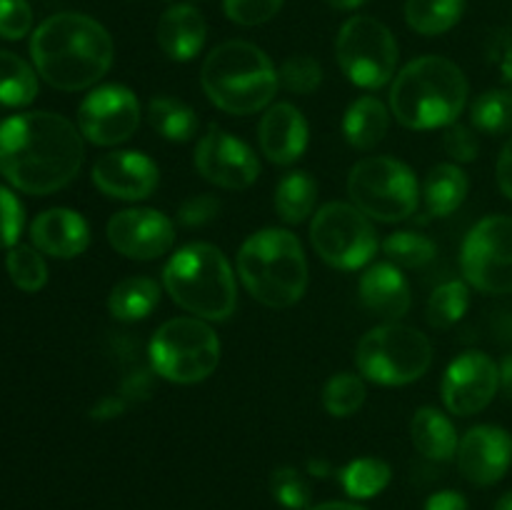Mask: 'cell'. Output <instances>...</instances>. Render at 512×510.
<instances>
[{
    "mask_svg": "<svg viewBox=\"0 0 512 510\" xmlns=\"http://www.w3.org/2000/svg\"><path fill=\"white\" fill-rule=\"evenodd\" d=\"M333 10H358L360 5H365L368 0H325Z\"/></svg>",
    "mask_w": 512,
    "mask_h": 510,
    "instance_id": "f907efd6",
    "label": "cell"
},
{
    "mask_svg": "<svg viewBox=\"0 0 512 510\" xmlns=\"http://www.w3.org/2000/svg\"><path fill=\"white\" fill-rule=\"evenodd\" d=\"M335 55L350 83L365 90H380L393 80L400 53L388 25L370 15H353L340 28Z\"/></svg>",
    "mask_w": 512,
    "mask_h": 510,
    "instance_id": "30bf717a",
    "label": "cell"
},
{
    "mask_svg": "<svg viewBox=\"0 0 512 510\" xmlns=\"http://www.w3.org/2000/svg\"><path fill=\"white\" fill-rule=\"evenodd\" d=\"M410 435H413V445L418 448L420 455L428 460H453L458 453V433H455L453 420L438 408H420L410 420Z\"/></svg>",
    "mask_w": 512,
    "mask_h": 510,
    "instance_id": "603a6c76",
    "label": "cell"
},
{
    "mask_svg": "<svg viewBox=\"0 0 512 510\" xmlns=\"http://www.w3.org/2000/svg\"><path fill=\"white\" fill-rule=\"evenodd\" d=\"M458 468L473 485L488 488L503 480L512 463V438L498 425H475L458 443Z\"/></svg>",
    "mask_w": 512,
    "mask_h": 510,
    "instance_id": "e0dca14e",
    "label": "cell"
},
{
    "mask_svg": "<svg viewBox=\"0 0 512 510\" xmlns=\"http://www.w3.org/2000/svg\"><path fill=\"white\" fill-rule=\"evenodd\" d=\"M493 510H512V490H510V493H505L503 498H500L498 503H495Z\"/></svg>",
    "mask_w": 512,
    "mask_h": 510,
    "instance_id": "f5cc1de1",
    "label": "cell"
},
{
    "mask_svg": "<svg viewBox=\"0 0 512 510\" xmlns=\"http://www.w3.org/2000/svg\"><path fill=\"white\" fill-rule=\"evenodd\" d=\"M148 355L155 375L193 385L218 368L220 340L203 318H173L155 330Z\"/></svg>",
    "mask_w": 512,
    "mask_h": 510,
    "instance_id": "52a82bcc",
    "label": "cell"
},
{
    "mask_svg": "<svg viewBox=\"0 0 512 510\" xmlns=\"http://www.w3.org/2000/svg\"><path fill=\"white\" fill-rule=\"evenodd\" d=\"M348 195L355 208L380 223H400L410 218L420 200L413 170L385 155L363 158L350 168Z\"/></svg>",
    "mask_w": 512,
    "mask_h": 510,
    "instance_id": "9c48e42d",
    "label": "cell"
},
{
    "mask_svg": "<svg viewBox=\"0 0 512 510\" xmlns=\"http://www.w3.org/2000/svg\"><path fill=\"white\" fill-rule=\"evenodd\" d=\"M108 243L130 260H155L173 248V220L153 208L120 210L108 220Z\"/></svg>",
    "mask_w": 512,
    "mask_h": 510,
    "instance_id": "2e32d148",
    "label": "cell"
},
{
    "mask_svg": "<svg viewBox=\"0 0 512 510\" xmlns=\"http://www.w3.org/2000/svg\"><path fill=\"white\" fill-rule=\"evenodd\" d=\"M468 103V78L443 55H423L405 65L390 88V110L410 130H435L458 123Z\"/></svg>",
    "mask_w": 512,
    "mask_h": 510,
    "instance_id": "3957f363",
    "label": "cell"
},
{
    "mask_svg": "<svg viewBox=\"0 0 512 510\" xmlns=\"http://www.w3.org/2000/svg\"><path fill=\"white\" fill-rule=\"evenodd\" d=\"M383 253L398 268H423L435 258L438 248L425 235L413 233V230H398V233L385 238Z\"/></svg>",
    "mask_w": 512,
    "mask_h": 510,
    "instance_id": "e575fe53",
    "label": "cell"
},
{
    "mask_svg": "<svg viewBox=\"0 0 512 510\" xmlns=\"http://www.w3.org/2000/svg\"><path fill=\"white\" fill-rule=\"evenodd\" d=\"M163 285L175 305L203 320H228L238 305L235 275L223 250L190 243L175 250L163 268Z\"/></svg>",
    "mask_w": 512,
    "mask_h": 510,
    "instance_id": "8992f818",
    "label": "cell"
},
{
    "mask_svg": "<svg viewBox=\"0 0 512 510\" xmlns=\"http://www.w3.org/2000/svg\"><path fill=\"white\" fill-rule=\"evenodd\" d=\"M498 185L503 195L512 200V138L503 145L498 158Z\"/></svg>",
    "mask_w": 512,
    "mask_h": 510,
    "instance_id": "bcb514c9",
    "label": "cell"
},
{
    "mask_svg": "<svg viewBox=\"0 0 512 510\" xmlns=\"http://www.w3.org/2000/svg\"><path fill=\"white\" fill-rule=\"evenodd\" d=\"M270 493L288 510H305L310 505V498H313L308 480L303 478L300 470L290 468V465L273 470V475H270Z\"/></svg>",
    "mask_w": 512,
    "mask_h": 510,
    "instance_id": "74e56055",
    "label": "cell"
},
{
    "mask_svg": "<svg viewBox=\"0 0 512 510\" xmlns=\"http://www.w3.org/2000/svg\"><path fill=\"white\" fill-rule=\"evenodd\" d=\"M470 308V290L463 280H448L438 285L428 300V323L433 328H453L455 323L463 320V315Z\"/></svg>",
    "mask_w": 512,
    "mask_h": 510,
    "instance_id": "d6a6232c",
    "label": "cell"
},
{
    "mask_svg": "<svg viewBox=\"0 0 512 510\" xmlns=\"http://www.w3.org/2000/svg\"><path fill=\"white\" fill-rule=\"evenodd\" d=\"M360 303L375 313L378 318L385 320H400L408 315L410 305H413V295H410V285L405 275L400 273L398 265L375 263L363 273L358 285Z\"/></svg>",
    "mask_w": 512,
    "mask_h": 510,
    "instance_id": "44dd1931",
    "label": "cell"
},
{
    "mask_svg": "<svg viewBox=\"0 0 512 510\" xmlns=\"http://www.w3.org/2000/svg\"><path fill=\"white\" fill-rule=\"evenodd\" d=\"M10 280L25 293H38L48 283V265H45L43 253L30 245H13L5 258Z\"/></svg>",
    "mask_w": 512,
    "mask_h": 510,
    "instance_id": "836d02e7",
    "label": "cell"
},
{
    "mask_svg": "<svg viewBox=\"0 0 512 510\" xmlns=\"http://www.w3.org/2000/svg\"><path fill=\"white\" fill-rule=\"evenodd\" d=\"M160 303V285L155 283L148 275H133V278H125L110 290L108 308L110 315L115 320H123V323H135V320H143L158 308Z\"/></svg>",
    "mask_w": 512,
    "mask_h": 510,
    "instance_id": "484cf974",
    "label": "cell"
},
{
    "mask_svg": "<svg viewBox=\"0 0 512 510\" xmlns=\"http://www.w3.org/2000/svg\"><path fill=\"white\" fill-rule=\"evenodd\" d=\"M460 268L465 280L480 293H512V218L488 215L473 225L463 243Z\"/></svg>",
    "mask_w": 512,
    "mask_h": 510,
    "instance_id": "7c38bea8",
    "label": "cell"
},
{
    "mask_svg": "<svg viewBox=\"0 0 512 510\" xmlns=\"http://www.w3.org/2000/svg\"><path fill=\"white\" fill-rule=\"evenodd\" d=\"M220 213V200L210 193L190 195L188 200H183L178 208V223L185 228H200V225H208L210 220L218 218Z\"/></svg>",
    "mask_w": 512,
    "mask_h": 510,
    "instance_id": "b9f144b4",
    "label": "cell"
},
{
    "mask_svg": "<svg viewBox=\"0 0 512 510\" xmlns=\"http://www.w3.org/2000/svg\"><path fill=\"white\" fill-rule=\"evenodd\" d=\"M345 493L355 500H368L383 493L390 485L393 470L380 458H355L338 473Z\"/></svg>",
    "mask_w": 512,
    "mask_h": 510,
    "instance_id": "4dcf8cb0",
    "label": "cell"
},
{
    "mask_svg": "<svg viewBox=\"0 0 512 510\" xmlns=\"http://www.w3.org/2000/svg\"><path fill=\"white\" fill-rule=\"evenodd\" d=\"M38 95V75L20 55L0 50V105L23 108Z\"/></svg>",
    "mask_w": 512,
    "mask_h": 510,
    "instance_id": "f546056e",
    "label": "cell"
},
{
    "mask_svg": "<svg viewBox=\"0 0 512 510\" xmlns=\"http://www.w3.org/2000/svg\"><path fill=\"white\" fill-rule=\"evenodd\" d=\"M365 383L355 373H338L325 383L323 405L335 418H350L365 403Z\"/></svg>",
    "mask_w": 512,
    "mask_h": 510,
    "instance_id": "d590c367",
    "label": "cell"
},
{
    "mask_svg": "<svg viewBox=\"0 0 512 510\" xmlns=\"http://www.w3.org/2000/svg\"><path fill=\"white\" fill-rule=\"evenodd\" d=\"M465 0H405V20L420 35H443L460 23Z\"/></svg>",
    "mask_w": 512,
    "mask_h": 510,
    "instance_id": "83f0119b",
    "label": "cell"
},
{
    "mask_svg": "<svg viewBox=\"0 0 512 510\" xmlns=\"http://www.w3.org/2000/svg\"><path fill=\"white\" fill-rule=\"evenodd\" d=\"M125 405H128V400H125L120 393H118V395H108V398H103V400H100V403L93 408V418H98V420L115 418V415L123 413Z\"/></svg>",
    "mask_w": 512,
    "mask_h": 510,
    "instance_id": "7dc6e473",
    "label": "cell"
},
{
    "mask_svg": "<svg viewBox=\"0 0 512 510\" xmlns=\"http://www.w3.org/2000/svg\"><path fill=\"white\" fill-rule=\"evenodd\" d=\"M425 510H468V500L458 490H438L425 500Z\"/></svg>",
    "mask_w": 512,
    "mask_h": 510,
    "instance_id": "f6af8a7d",
    "label": "cell"
},
{
    "mask_svg": "<svg viewBox=\"0 0 512 510\" xmlns=\"http://www.w3.org/2000/svg\"><path fill=\"white\" fill-rule=\"evenodd\" d=\"M195 168L208 183L223 190L250 188L260 175L253 148L218 125H210L195 145Z\"/></svg>",
    "mask_w": 512,
    "mask_h": 510,
    "instance_id": "5bb4252c",
    "label": "cell"
},
{
    "mask_svg": "<svg viewBox=\"0 0 512 510\" xmlns=\"http://www.w3.org/2000/svg\"><path fill=\"white\" fill-rule=\"evenodd\" d=\"M223 8L233 23L255 28L273 20L283 8V0H223Z\"/></svg>",
    "mask_w": 512,
    "mask_h": 510,
    "instance_id": "f35d334b",
    "label": "cell"
},
{
    "mask_svg": "<svg viewBox=\"0 0 512 510\" xmlns=\"http://www.w3.org/2000/svg\"><path fill=\"white\" fill-rule=\"evenodd\" d=\"M388 128L390 113L375 95H363L345 110L343 133L355 150H373L388 135Z\"/></svg>",
    "mask_w": 512,
    "mask_h": 510,
    "instance_id": "cb8c5ba5",
    "label": "cell"
},
{
    "mask_svg": "<svg viewBox=\"0 0 512 510\" xmlns=\"http://www.w3.org/2000/svg\"><path fill=\"white\" fill-rule=\"evenodd\" d=\"M308 510H365V508H360V505L355 503H338V500H333V503L315 505V508H308Z\"/></svg>",
    "mask_w": 512,
    "mask_h": 510,
    "instance_id": "816d5d0a",
    "label": "cell"
},
{
    "mask_svg": "<svg viewBox=\"0 0 512 510\" xmlns=\"http://www.w3.org/2000/svg\"><path fill=\"white\" fill-rule=\"evenodd\" d=\"M25 215L20 200L10 193L5 185H0V250L13 248L23 233Z\"/></svg>",
    "mask_w": 512,
    "mask_h": 510,
    "instance_id": "ab89813d",
    "label": "cell"
},
{
    "mask_svg": "<svg viewBox=\"0 0 512 510\" xmlns=\"http://www.w3.org/2000/svg\"><path fill=\"white\" fill-rule=\"evenodd\" d=\"M468 190V175L463 173L458 163L433 165L423 183L425 208L435 218H445L463 205V200L468 198Z\"/></svg>",
    "mask_w": 512,
    "mask_h": 510,
    "instance_id": "d4e9b609",
    "label": "cell"
},
{
    "mask_svg": "<svg viewBox=\"0 0 512 510\" xmlns=\"http://www.w3.org/2000/svg\"><path fill=\"white\" fill-rule=\"evenodd\" d=\"M315 200H318V183L305 170L283 175L275 188V210L290 225L303 223L308 215H313Z\"/></svg>",
    "mask_w": 512,
    "mask_h": 510,
    "instance_id": "4316f807",
    "label": "cell"
},
{
    "mask_svg": "<svg viewBox=\"0 0 512 510\" xmlns=\"http://www.w3.org/2000/svg\"><path fill=\"white\" fill-rule=\"evenodd\" d=\"M150 375L153 373H148V370H135V373L125 375L123 385H120V395H123L128 403L148 398L150 388H153V378H150Z\"/></svg>",
    "mask_w": 512,
    "mask_h": 510,
    "instance_id": "ee69618b",
    "label": "cell"
},
{
    "mask_svg": "<svg viewBox=\"0 0 512 510\" xmlns=\"http://www.w3.org/2000/svg\"><path fill=\"white\" fill-rule=\"evenodd\" d=\"M500 390V368L490 355L480 350H468L458 355L448 365L443 375V393L445 408L453 415L468 418V415L480 413L493 403Z\"/></svg>",
    "mask_w": 512,
    "mask_h": 510,
    "instance_id": "9a60e30c",
    "label": "cell"
},
{
    "mask_svg": "<svg viewBox=\"0 0 512 510\" xmlns=\"http://www.w3.org/2000/svg\"><path fill=\"white\" fill-rule=\"evenodd\" d=\"M310 243L333 268L358 270L373 260L378 235L363 210L350 203H328L313 215Z\"/></svg>",
    "mask_w": 512,
    "mask_h": 510,
    "instance_id": "8fae6325",
    "label": "cell"
},
{
    "mask_svg": "<svg viewBox=\"0 0 512 510\" xmlns=\"http://www.w3.org/2000/svg\"><path fill=\"white\" fill-rule=\"evenodd\" d=\"M30 55L45 83L78 93L108 73L115 45L108 30L90 15L58 13L35 28Z\"/></svg>",
    "mask_w": 512,
    "mask_h": 510,
    "instance_id": "7a4b0ae2",
    "label": "cell"
},
{
    "mask_svg": "<svg viewBox=\"0 0 512 510\" xmlns=\"http://www.w3.org/2000/svg\"><path fill=\"white\" fill-rule=\"evenodd\" d=\"M443 148H445V153L455 160V163H470V160L478 158L480 143L468 125L453 123V125H448V130H445Z\"/></svg>",
    "mask_w": 512,
    "mask_h": 510,
    "instance_id": "7bdbcfd3",
    "label": "cell"
},
{
    "mask_svg": "<svg viewBox=\"0 0 512 510\" xmlns=\"http://www.w3.org/2000/svg\"><path fill=\"white\" fill-rule=\"evenodd\" d=\"M498 368H500V390H503L508 398H512V353L505 355L503 363H500Z\"/></svg>",
    "mask_w": 512,
    "mask_h": 510,
    "instance_id": "c3c4849f",
    "label": "cell"
},
{
    "mask_svg": "<svg viewBox=\"0 0 512 510\" xmlns=\"http://www.w3.org/2000/svg\"><path fill=\"white\" fill-rule=\"evenodd\" d=\"M93 183L103 195L115 200H145L160 183V170L145 153L115 150L100 155L93 165Z\"/></svg>",
    "mask_w": 512,
    "mask_h": 510,
    "instance_id": "ac0fdd59",
    "label": "cell"
},
{
    "mask_svg": "<svg viewBox=\"0 0 512 510\" xmlns=\"http://www.w3.org/2000/svg\"><path fill=\"white\" fill-rule=\"evenodd\" d=\"M200 85L215 108L230 115H250L273 103L280 83L265 50L248 40H225L205 58Z\"/></svg>",
    "mask_w": 512,
    "mask_h": 510,
    "instance_id": "277c9868",
    "label": "cell"
},
{
    "mask_svg": "<svg viewBox=\"0 0 512 510\" xmlns=\"http://www.w3.org/2000/svg\"><path fill=\"white\" fill-rule=\"evenodd\" d=\"M278 83L298 95H310L323 83V68L313 55H290L278 70Z\"/></svg>",
    "mask_w": 512,
    "mask_h": 510,
    "instance_id": "8d00e7d4",
    "label": "cell"
},
{
    "mask_svg": "<svg viewBox=\"0 0 512 510\" xmlns=\"http://www.w3.org/2000/svg\"><path fill=\"white\" fill-rule=\"evenodd\" d=\"M30 240L50 258H78L90 245V228L80 213L70 208H50L30 223Z\"/></svg>",
    "mask_w": 512,
    "mask_h": 510,
    "instance_id": "ffe728a7",
    "label": "cell"
},
{
    "mask_svg": "<svg viewBox=\"0 0 512 510\" xmlns=\"http://www.w3.org/2000/svg\"><path fill=\"white\" fill-rule=\"evenodd\" d=\"M160 50L175 63H188L203 50L208 38V25L203 13L190 3H175L160 15L155 28Z\"/></svg>",
    "mask_w": 512,
    "mask_h": 510,
    "instance_id": "7402d4cb",
    "label": "cell"
},
{
    "mask_svg": "<svg viewBox=\"0 0 512 510\" xmlns=\"http://www.w3.org/2000/svg\"><path fill=\"white\" fill-rule=\"evenodd\" d=\"M500 70H503L505 83H508L510 88H512V43L508 45V48H505L503 60H500Z\"/></svg>",
    "mask_w": 512,
    "mask_h": 510,
    "instance_id": "681fc988",
    "label": "cell"
},
{
    "mask_svg": "<svg viewBox=\"0 0 512 510\" xmlns=\"http://www.w3.org/2000/svg\"><path fill=\"white\" fill-rule=\"evenodd\" d=\"M470 120L488 135L512 133V88L485 90L470 108Z\"/></svg>",
    "mask_w": 512,
    "mask_h": 510,
    "instance_id": "1f68e13d",
    "label": "cell"
},
{
    "mask_svg": "<svg viewBox=\"0 0 512 510\" xmlns=\"http://www.w3.org/2000/svg\"><path fill=\"white\" fill-rule=\"evenodd\" d=\"M140 125L138 95L125 85H100L78 108V128L93 145L125 143Z\"/></svg>",
    "mask_w": 512,
    "mask_h": 510,
    "instance_id": "4fadbf2b",
    "label": "cell"
},
{
    "mask_svg": "<svg viewBox=\"0 0 512 510\" xmlns=\"http://www.w3.org/2000/svg\"><path fill=\"white\" fill-rule=\"evenodd\" d=\"M308 135V123L293 103L270 105L258 128L260 150L275 165H290L303 158Z\"/></svg>",
    "mask_w": 512,
    "mask_h": 510,
    "instance_id": "d6986e66",
    "label": "cell"
},
{
    "mask_svg": "<svg viewBox=\"0 0 512 510\" xmlns=\"http://www.w3.org/2000/svg\"><path fill=\"white\" fill-rule=\"evenodd\" d=\"M360 375L378 385H408L423 378L433 363V345L420 330L385 323L368 330L355 348Z\"/></svg>",
    "mask_w": 512,
    "mask_h": 510,
    "instance_id": "ba28073f",
    "label": "cell"
},
{
    "mask_svg": "<svg viewBox=\"0 0 512 510\" xmlns=\"http://www.w3.org/2000/svg\"><path fill=\"white\" fill-rule=\"evenodd\" d=\"M238 275L258 303L278 310L290 308L308 288L303 243L290 230H258L240 245Z\"/></svg>",
    "mask_w": 512,
    "mask_h": 510,
    "instance_id": "5b68a950",
    "label": "cell"
},
{
    "mask_svg": "<svg viewBox=\"0 0 512 510\" xmlns=\"http://www.w3.org/2000/svg\"><path fill=\"white\" fill-rule=\"evenodd\" d=\"M150 128L158 135H163L170 143H188L198 130V115L183 100L160 95L153 98L148 105Z\"/></svg>",
    "mask_w": 512,
    "mask_h": 510,
    "instance_id": "f1b7e54d",
    "label": "cell"
},
{
    "mask_svg": "<svg viewBox=\"0 0 512 510\" xmlns=\"http://www.w3.org/2000/svg\"><path fill=\"white\" fill-rule=\"evenodd\" d=\"M33 28L28 0H0V38L20 40Z\"/></svg>",
    "mask_w": 512,
    "mask_h": 510,
    "instance_id": "60d3db41",
    "label": "cell"
},
{
    "mask_svg": "<svg viewBox=\"0 0 512 510\" xmlns=\"http://www.w3.org/2000/svg\"><path fill=\"white\" fill-rule=\"evenodd\" d=\"M85 160L83 133L58 113H20L0 123V175L28 195L65 188Z\"/></svg>",
    "mask_w": 512,
    "mask_h": 510,
    "instance_id": "6da1fadb",
    "label": "cell"
}]
</instances>
